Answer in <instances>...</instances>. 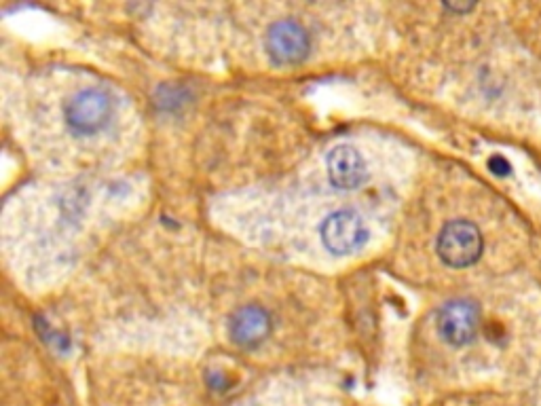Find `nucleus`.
<instances>
[{
  "label": "nucleus",
  "mask_w": 541,
  "mask_h": 406,
  "mask_svg": "<svg viewBox=\"0 0 541 406\" xmlns=\"http://www.w3.org/2000/svg\"><path fill=\"white\" fill-rule=\"evenodd\" d=\"M474 5H446V9H453V11H470Z\"/></svg>",
  "instance_id": "nucleus-9"
},
{
  "label": "nucleus",
  "mask_w": 541,
  "mask_h": 406,
  "mask_svg": "<svg viewBox=\"0 0 541 406\" xmlns=\"http://www.w3.org/2000/svg\"><path fill=\"white\" fill-rule=\"evenodd\" d=\"M436 250L444 265L463 269L474 265L482 256L484 242L476 225L470 220H453L440 231Z\"/></svg>",
  "instance_id": "nucleus-2"
},
{
  "label": "nucleus",
  "mask_w": 541,
  "mask_h": 406,
  "mask_svg": "<svg viewBox=\"0 0 541 406\" xmlns=\"http://www.w3.org/2000/svg\"><path fill=\"white\" fill-rule=\"evenodd\" d=\"M271 328L273 324L267 309H263L260 305H246L237 309L231 316L229 335L239 347L254 349L267 341V337L271 335Z\"/></svg>",
  "instance_id": "nucleus-7"
},
{
  "label": "nucleus",
  "mask_w": 541,
  "mask_h": 406,
  "mask_svg": "<svg viewBox=\"0 0 541 406\" xmlns=\"http://www.w3.org/2000/svg\"><path fill=\"white\" fill-rule=\"evenodd\" d=\"M326 170L334 187L343 191L360 189L368 178L364 157L349 144H341L330 151L326 159Z\"/></svg>",
  "instance_id": "nucleus-6"
},
{
  "label": "nucleus",
  "mask_w": 541,
  "mask_h": 406,
  "mask_svg": "<svg viewBox=\"0 0 541 406\" xmlns=\"http://www.w3.org/2000/svg\"><path fill=\"white\" fill-rule=\"evenodd\" d=\"M265 47L273 64L296 66L309 55L311 39L305 26L294 20H279L269 28Z\"/></svg>",
  "instance_id": "nucleus-3"
},
{
  "label": "nucleus",
  "mask_w": 541,
  "mask_h": 406,
  "mask_svg": "<svg viewBox=\"0 0 541 406\" xmlns=\"http://www.w3.org/2000/svg\"><path fill=\"white\" fill-rule=\"evenodd\" d=\"M489 170L495 174V176H508L512 172V165L506 157H501V155H493L489 159Z\"/></svg>",
  "instance_id": "nucleus-8"
},
{
  "label": "nucleus",
  "mask_w": 541,
  "mask_h": 406,
  "mask_svg": "<svg viewBox=\"0 0 541 406\" xmlns=\"http://www.w3.org/2000/svg\"><path fill=\"white\" fill-rule=\"evenodd\" d=\"M320 235L322 244L332 254H351L366 244L368 229L360 214L353 210H339L324 220Z\"/></svg>",
  "instance_id": "nucleus-4"
},
{
  "label": "nucleus",
  "mask_w": 541,
  "mask_h": 406,
  "mask_svg": "<svg viewBox=\"0 0 541 406\" xmlns=\"http://www.w3.org/2000/svg\"><path fill=\"white\" fill-rule=\"evenodd\" d=\"M113 110V98H110L104 89L89 87L77 91V94L68 100L64 117L74 134L93 136L108 125L110 117H113Z\"/></svg>",
  "instance_id": "nucleus-1"
},
{
  "label": "nucleus",
  "mask_w": 541,
  "mask_h": 406,
  "mask_svg": "<svg viewBox=\"0 0 541 406\" xmlns=\"http://www.w3.org/2000/svg\"><path fill=\"white\" fill-rule=\"evenodd\" d=\"M480 328V311L476 303L457 299L446 303L438 313V335L444 343L463 347L476 339Z\"/></svg>",
  "instance_id": "nucleus-5"
}]
</instances>
